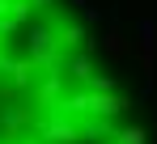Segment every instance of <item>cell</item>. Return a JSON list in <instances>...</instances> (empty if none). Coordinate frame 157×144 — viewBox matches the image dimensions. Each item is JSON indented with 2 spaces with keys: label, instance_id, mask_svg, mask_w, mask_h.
<instances>
[{
  "label": "cell",
  "instance_id": "1",
  "mask_svg": "<svg viewBox=\"0 0 157 144\" xmlns=\"http://www.w3.org/2000/svg\"><path fill=\"white\" fill-rule=\"evenodd\" d=\"M115 140H119V144H144V131H140V127H123Z\"/></svg>",
  "mask_w": 157,
  "mask_h": 144
}]
</instances>
